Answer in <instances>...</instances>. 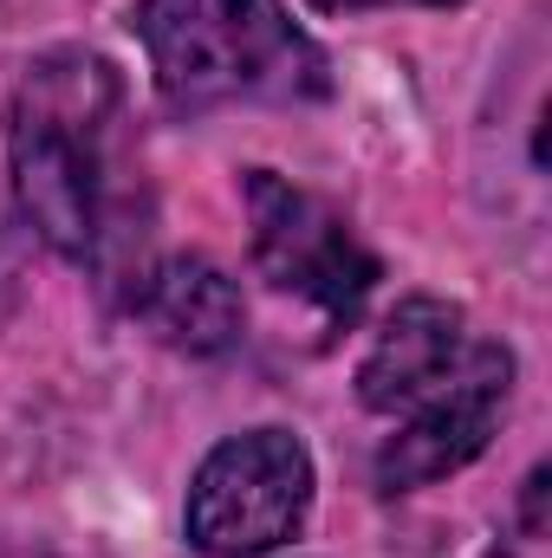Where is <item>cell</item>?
I'll return each instance as SVG.
<instances>
[{"label":"cell","instance_id":"1","mask_svg":"<svg viewBox=\"0 0 552 558\" xmlns=\"http://www.w3.org/2000/svg\"><path fill=\"white\" fill-rule=\"evenodd\" d=\"M7 182L26 234L72 267L124 279L143 241V175L124 78L105 52L59 46L26 65L7 111Z\"/></svg>","mask_w":552,"mask_h":558},{"label":"cell","instance_id":"2","mask_svg":"<svg viewBox=\"0 0 552 558\" xmlns=\"http://www.w3.org/2000/svg\"><path fill=\"white\" fill-rule=\"evenodd\" d=\"M137 39L169 111L312 105L332 65L279 0H137Z\"/></svg>","mask_w":552,"mask_h":558},{"label":"cell","instance_id":"3","mask_svg":"<svg viewBox=\"0 0 552 558\" xmlns=\"http://www.w3.org/2000/svg\"><path fill=\"white\" fill-rule=\"evenodd\" d=\"M312 513V454L292 428H241L215 441L189 481V546L208 558H261Z\"/></svg>","mask_w":552,"mask_h":558},{"label":"cell","instance_id":"4","mask_svg":"<svg viewBox=\"0 0 552 558\" xmlns=\"http://www.w3.org/2000/svg\"><path fill=\"white\" fill-rule=\"evenodd\" d=\"M241 195H248V247H254V267L274 279L279 292L305 299L325 331L358 325L371 286L384 279L377 254L358 241V228L325 195L286 182L274 169H248L241 175Z\"/></svg>","mask_w":552,"mask_h":558},{"label":"cell","instance_id":"5","mask_svg":"<svg viewBox=\"0 0 552 558\" xmlns=\"http://www.w3.org/2000/svg\"><path fill=\"white\" fill-rule=\"evenodd\" d=\"M514 397V351L507 344H468V357L404 410V428L377 448V487L384 494H416L448 474H461L507 416Z\"/></svg>","mask_w":552,"mask_h":558},{"label":"cell","instance_id":"6","mask_svg":"<svg viewBox=\"0 0 552 558\" xmlns=\"http://www.w3.org/2000/svg\"><path fill=\"white\" fill-rule=\"evenodd\" d=\"M124 286H131L124 305H131L137 331H149L156 344H169L182 357H221L248 331L241 286L202 254H169V260L131 267Z\"/></svg>","mask_w":552,"mask_h":558},{"label":"cell","instance_id":"7","mask_svg":"<svg viewBox=\"0 0 552 558\" xmlns=\"http://www.w3.org/2000/svg\"><path fill=\"white\" fill-rule=\"evenodd\" d=\"M461 357H468V312L455 299L410 292L377 325V338L358 364V403L377 416H397V410L422 403Z\"/></svg>","mask_w":552,"mask_h":558},{"label":"cell","instance_id":"8","mask_svg":"<svg viewBox=\"0 0 552 558\" xmlns=\"http://www.w3.org/2000/svg\"><path fill=\"white\" fill-rule=\"evenodd\" d=\"M520 533H527V539L547 533V468L527 474V494H520Z\"/></svg>","mask_w":552,"mask_h":558},{"label":"cell","instance_id":"9","mask_svg":"<svg viewBox=\"0 0 552 558\" xmlns=\"http://www.w3.org/2000/svg\"><path fill=\"white\" fill-rule=\"evenodd\" d=\"M312 13H377V7H455V0H305Z\"/></svg>","mask_w":552,"mask_h":558},{"label":"cell","instance_id":"10","mask_svg":"<svg viewBox=\"0 0 552 558\" xmlns=\"http://www.w3.org/2000/svg\"><path fill=\"white\" fill-rule=\"evenodd\" d=\"M13 299H20V254H13V234L0 228V318L13 312Z\"/></svg>","mask_w":552,"mask_h":558},{"label":"cell","instance_id":"11","mask_svg":"<svg viewBox=\"0 0 552 558\" xmlns=\"http://www.w3.org/2000/svg\"><path fill=\"white\" fill-rule=\"evenodd\" d=\"M0 558H52V553H39V546H26V539H7V533H0Z\"/></svg>","mask_w":552,"mask_h":558}]
</instances>
